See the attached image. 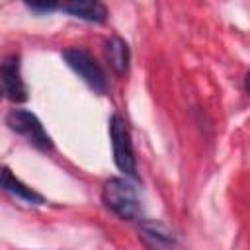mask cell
<instances>
[{"label": "cell", "instance_id": "9", "mask_svg": "<svg viewBox=\"0 0 250 250\" xmlns=\"http://www.w3.org/2000/svg\"><path fill=\"white\" fill-rule=\"evenodd\" d=\"M141 229L145 232L143 236L146 240H150L152 246H172V244H176L174 234L170 230H166L160 223H143Z\"/></svg>", "mask_w": 250, "mask_h": 250}, {"label": "cell", "instance_id": "1", "mask_svg": "<svg viewBox=\"0 0 250 250\" xmlns=\"http://www.w3.org/2000/svg\"><path fill=\"white\" fill-rule=\"evenodd\" d=\"M102 199L109 211H113L117 217L125 221H133L139 217V197L133 188V184L125 178H109L104 184Z\"/></svg>", "mask_w": 250, "mask_h": 250}, {"label": "cell", "instance_id": "5", "mask_svg": "<svg viewBox=\"0 0 250 250\" xmlns=\"http://www.w3.org/2000/svg\"><path fill=\"white\" fill-rule=\"evenodd\" d=\"M0 74H2V90H4L6 98L12 102H23L27 98V88H25L23 78H21L20 57L18 55L6 57L2 62Z\"/></svg>", "mask_w": 250, "mask_h": 250}, {"label": "cell", "instance_id": "3", "mask_svg": "<svg viewBox=\"0 0 250 250\" xmlns=\"http://www.w3.org/2000/svg\"><path fill=\"white\" fill-rule=\"evenodd\" d=\"M62 57L66 61V64L98 94H104L107 90V78L102 70V66L94 61V57L90 53H86L84 49L78 47H70L62 51Z\"/></svg>", "mask_w": 250, "mask_h": 250}, {"label": "cell", "instance_id": "7", "mask_svg": "<svg viewBox=\"0 0 250 250\" xmlns=\"http://www.w3.org/2000/svg\"><path fill=\"white\" fill-rule=\"evenodd\" d=\"M2 186H4L6 191L14 193L16 197H20V199H23V201H27V203H35V205L45 203L43 195H39L35 189H31V188L25 186L23 182H20V180L10 172V168H6V166L2 168Z\"/></svg>", "mask_w": 250, "mask_h": 250}, {"label": "cell", "instance_id": "8", "mask_svg": "<svg viewBox=\"0 0 250 250\" xmlns=\"http://www.w3.org/2000/svg\"><path fill=\"white\" fill-rule=\"evenodd\" d=\"M105 55L111 68L117 74H125L129 66V47L121 37H111L105 41Z\"/></svg>", "mask_w": 250, "mask_h": 250}, {"label": "cell", "instance_id": "10", "mask_svg": "<svg viewBox=\"0 0 250 250\" xmlns=\"http://www.w3.org/2000/svg\"><path fill=\"white\" fill-rule=\"evenodd\" d=\"M23 4L33 12H53L61 8V0H23Z\"/></svg>", "mask_w": 250, "mask_h": 250}, {"label": "cell", "instance_id": "11", "mask_svg": "<svg viewBox=\"0 0 250 250\" xmlns=\"http://www.w3.org/2000/svg\"><path fill=\"white\" fill-rule=\"evenodd\" d=\"M246 90H248V94H250V72H248V76H246Z\"/></svg>", "mask_w": 250, "mask_h": 250}, {"label": "cell", "instance_id": "4", "mask_svg": "<svg viewBox=\"0 0 250 250\" xmlns=\"http://www.w3.org/2000/svg\"><path fill=\"white\" fill-rule=\"evenodd\" d=\"M6 125L14 133H20L21 137H25L27 143L33 145L39 150H51L53 148V141H51L49 133L45 131L41 121L31 111H27V109H12L6 115Z\"/></svg>", "mask_w": 250, "mask_h": 250}, {"label": "cell", "instance_id": "2", "mask_svg": "<svg viewBox=\"0 0 250 250\" xmlns=\"http://www.w3.org/2000/svg\"><path fill=\"white\" fill-rule=\"evenodd\" d=\"M109 139L113 146V160L115 166L131 178H137V160L133 152V143H131V133L127 127V121L115 113L109 121Z\"/></svg>", "mask_w": 250, "mask_h": 250}, {"label": "cell", "instance_id": "6", "mask_svg": "<svg viewBox=\"0 0 250 250\" xmlns=\"http://www.w3.org/2000/svg\"><path fill=\"white\" fill-rule=\"evenodd\" d=\"M61 10L94 23H104L107 20V8L102 0H61Z\"/></svg>", "mask_w": 250, "mask_h": 250}]
</instances>
